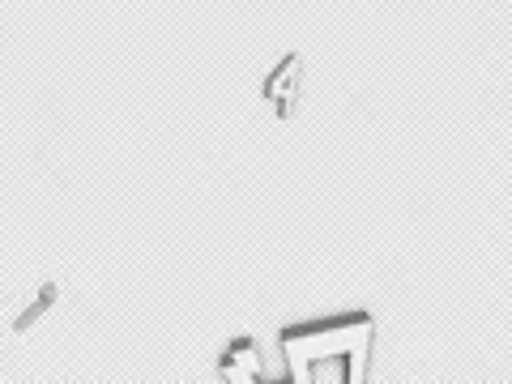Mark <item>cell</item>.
Here are the masks:
<instances>
[{"label":"cell","mask_w":512,"mask_h":384,"mask_svg":"<svg viewBox=\"0 0 512 384\" xmlns=\"http://www.w3.org/2000/svg\"><path fill=\"white\" fill-rule=\"evenodd\" d=\"M218 376L227 384H265V367H261V346L256 338L248 342H231L227 355L218 363Z\"/></svg>","instance_id":"cell-2"},{"label":"cell","mask_w":512,"mask_h":384,"mask_svg":"<svg viewBox=\"0 0 512 384\" xmlns=\"http://www.w3.org/2000/svg\"><path fill=\"white\" fill-rule=\"evenodd\" d=\"M299 73H303V64H299V56H291V60H282L274 73H269V82H265V94H269V103H274L282 116L295 107V99H299Z\"/></svg>","instance_id":"cell-3"},{"label":"cell","mask_w":512,"mask_h":384,"mask_svg":"<svg viewBox=\"0 0 512 384\" xmlns=\"http://www.w3.org/2000/svg\"><path fill=\"white\" fill-rule=\"evenodd\" d=\"M372 338H376V325L367 316H329V320H316V325L286 329L282 350H286V367H291V384H295L299 367L308 359H320V355H346L367 376Z\"/></svg>","instance_id":"cell-1"},{"label":"cell","mask_w":512,"mask_h":384,"mask_svg":"<svg viewBox=\"0 0 512 384\" xmlns=\"http://www.w3.org/2000/svg\"><path fill=\"white\" fill-rule=\"evenodd\" d=\"M261 367H265V384H291V367H286V350H282V338H261Z\"/></svg>","instance_id":"cell-4"}]
</instances>
